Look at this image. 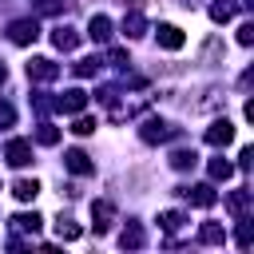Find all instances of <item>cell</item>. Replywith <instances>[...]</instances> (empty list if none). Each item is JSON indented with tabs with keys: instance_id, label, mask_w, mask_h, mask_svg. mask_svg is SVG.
<instances>
[{
	"instance_id": "obj_1",
	"label": "cell",
	"mask_w": 254,
	"mask_h": 254,
	"mask_svg": "<svg viewBox=\"0 0 254 254\" xmlns=\"http://www.w3.org/2000/svg\"><path fill=\"white\" fill-rule=\"evenodd\" d=\"M139 135H143V143H167V139H175V135H179V127L163 123L159 115H147V119H143V127H139Z\"/></svg>"
},
{
	"instance_id": "obj_2",
	"label": "cell",
	"mask_w": 254,
	"mask_h": 254,
	"mask_svg": "<svg viewBox=\"0 0 254 254\" xmlns=\"http://www.w3.org/2000/svg\"><path fill=\"white\" fill-rule=\"evenodd\" d=\"M52 107H56V111H64V115H79V111L87 107V91H83V87H67L64 95H56V99H52Z\"/></svg>"
},
{
	"instance_id": "obj_3",
	"label": "cell",
	"mask_w": 254,
	"mask_h": 254,
	"mask_svg": "<svg viewBox=\"0 0 254 254\" xmlns=\"http://www.w3.org/2000/svg\"><path fill=\"white\" fill-rule=\"evenodd\" d=\"M8 40H12L16 48L36 44V40H40V24H36V20H12V24H8Z\"/></svg>"
},
{
	"instance_id": "obj_4",
	"label": "cell",
	"mask_w": 254,
	"mask_h": 254,
	"mask_svg": "<svg viewBox=\"0 0 254 254\" xmlns=\"http://www.w3.org/2000/svg\"><path fill=\"white\" fill-rule=\"evenodd\" d=\"M179 194L190 202V206H214L218 202V194H214V187L210 183H194V187H179Z\"/></svg>"
},
{
	"instance_id": "obj_5",
	"label": "cell",
	"mask_w": 254,
	"mask_h": 254,
	"mask_svg": "<svg viewBox=\"0 0 254 254\" xmlns=\"http://www.w3.org/2000/svg\"><path fill=\"white\" fill-rule=\"evenodd\" d=\"M91 226H95V234H107L115 226V206L107 198H95L91 202Z\"/></svg>"
},
{
	"instance_id": "obj_6",
	"label": "cell",
	"mask_w": 254,
	"mask_h": 254,
	"mask_svg": "<svg viewBox=\"0 0 254 254\" xmlns=\"http://www.w3.org/2000/svg\"><path fill=\"white\" fill-rule=\"evenodd\" d=\"M56 75H60V64H56V60H48V56H36V60H28V79L52 83Z\"/></svg>"
},
{
	"instance_id": "obj_7",
	"label": "cell",
	"mask_w": 254,
	"mask_h": 254,
	"mask_svg": "<svg viewBox=\"0 0 254 254\" xmlns=\"http://www.w3.org/2000/svg\"><path fill=\"white\" fill-rule=\"evenodd\" d=\"M64 167H67L71 175H95V163H91V155H87V151H79V147L64 151Z\"/></svg>"
},
{
	"instance_id": "obj_8",
	"label": "cell",
	"mask_w": 254,
	"mask_h": 254,
	"mask_svg": "<svg viewBox=\"0 0 254 254\" xmlns=\"http://www.w3.org/2000/svg\"><path fill=\"white\" fill-rule=\"evenodd\" d=\"M155 40H159V48H167V52H179V48L187 44L183 28H175V24H159V28H155Z\"/></svg>"
},
{
	"instance_id": "obj_9",
	"label": "cell",
	"mask_w": 254,
	"mask_h": 254,
	"mask_svg": "<svg viewBox=\"0 0 254 254\" xmlns=\"http://www.w3.org/2000/svg\"><path fill=\"white\" fill-rule=\"evenodd\" d=\"M206 143H210V147H226V143H234V123H230V119H214V123L206 127Z\"/></svg>"
},
{
	"instance_id": "obj_10",
	"label": "cell",
	"mask_w": 254,
	"mask_h": 254,
	"mask_svg": "<svg viewBox=\"0 0 254 254\" xmlns=\"http://www.w3.org/2000/svg\"><path fill=\"white\" fill-rule=\"evenodd\" d=\"M4 159H8L12 167H28V163H32V143H28V139H8Z\"/></svg>"
},
{
	"instance_id": "obj_11",
	"label": "cell",
	"mask_w": 254,
	"mask_h": 254,
	"mask_svg": "<svg viewBox=\"0 0 254 254\" xmlns=\"http://www.w3.org/2000/svg\"><path fill=\"white\" fill-rule=\"evenodd\" d=\"M52 44H56L60 52H75V44H79V32H75V28H67V24H60V28L52 32Z\"/></svg>"
},
{
	"instance_id": "obj_12",
	"label": "cell",
	"mask_w": 254,
	"mask_h": 254,
	"mask_svg": "<svg viewBox=\"0 0 254 254\" xmlns=\"http://www.w3.org/2000/svg\"><path fill=\"white\" fill-rule=\"evenodd\" d=\"M198 242H206V246H222V242H226L222 222H202V226H198Z\"/></svg>"
},
{
	"instance_id": "obj_13",
	"label": "cell",
	"mask_w": 254,
	"mask_h": 254,
	"mask_svg": "<svg viewBox=\"0 0 254 254\" xmlns=\"http://www.w3.org/2000/svg\"><path fill=\"white\" fill-rule=\"evenodd\" d=\"M143 32H147V20H143V12H127V16H123V36H127V40H139Z\"/></svg>"
},
{
	"instance_id": "obj_14",
	"label": "cell",
	"mask_w": 254,
	"mask_h": 254,
	"mask_svg": "<svg viewBox=\"0 0 254 254\" xmlns=\"http://www.w3.org/2000/svg\"><path fill=\"white\" fill-rule=\"evenodd\" d=\"M87 36H91L95 44H107V40H111V20H107V16H91Z\"/></svg>"
},
{
	"instance_id": "obj_15",
	"label": "cell",
	"mask_w": 254,
	"mask_h": 254,
	"mask_svg": "<svg viewBox=\"0 0 254 254\" xmlns=\"http://www.w3.org/2000/svg\"><path fill=\"white\" fill-rule=\"evenodd\" d=\"M234 12H238V4H234V0H214V4H210V20H214V24L234 20Z\"/></svg>"
},
{
	"instance_id": "obj_16",
	"label": "cell",
	"mask_w": 254,
	"mask_h": 254,
	"mask_svg": "<svg viewBox=\"0 0 254 254\" xmlns=\"http://www.w3.org/2000/svg\"><path fill=\"white\" fill-rule=\"evenodd\" d=\"M12 194H16L20 202H32V198L40 194V183H36V179H16V183H12Z\"/></svg>"
},
{
	"instance_id": "obj_17",
	"label": "cell",
	"mask_w": 254,
	"mask_h": 254,
	"mask_svg": "<svg viewBox=\"0 0 254 254\" xmlns=\"http://www.w3.org/2000/svg\"><path fill=\"white\" fill-rule=\"evenodd\" d=\"M226 210H230L234 218H246V210H250V190H234V194L226 198Z\"/></svg>"
},
{
	"instance_id": "obj_18",
	"label": "cell",
	"mask_w": 254,
	"mask_h": 254,
	"mask_svg": "<svg viewBox=\"0 0 254 254\" xmlns=\"http://www.w3.org/2000/svg\"><path fill=\"white\" fill-rule=\"evenodd\" d=\"M40 226H44V218L32 210V214H16L12 218V230H24V234H40Z\"/></svg>"
},
{
	"instance_id": "obj_19",
	"label": "cell",
	"mask_w": 254,
	"mask_h": 254,
	"mask_svg": "<svg viewBox=\"0 0 254 254\" xmlns=\"http://www.w3.org/2000/svg\"><path fill=\"white\" fill-rule=\"evenodd\" d=\"M119 246H123V250H139V246H143V226H139V222H127V230L119 234Z\"/></svg>"
},
{
	"instance_id": "obj_20",
	"label": "cell",
	"mask_w": 254,
	"mask_h": 254,
	"mask_svg": "<svg viewBox=\"0 0 254 254\" xmlns=\"http://www.w3.org/2000/svg\"><path fill=\"white\" fill-rule=\"evenodd\" d=\"M206 171H210V179L226 183V179L234 175V163H226V159H210V163H206Z\"/></svg>"
},
{
	"instance_id": "obj_21",
	"label": "cell",
	"mask_w": 254,
	"mask_h": 254,
	"mask_svg": "<svg viewBox=\"0 0 254 254\" xmlns=\"http://www.w3.org/2000/svg\"><path fill=\"white\" fill-rule=\"evenodd\" d=\"M56 234H60V242H75L83 230H79V222H71V218H60V222H56Z\"/></svg>"
},
{
	"instance_id": "obj_22",
	"label": "cell",
	"mask_w": 254,
	"mask_h": 254,
	"mask_svg": "<svg viewBox=\"0 0 254 254\" xmlns=\"http://www.w3.org/2000/svg\"><path fill=\"white\" fill-rule=\"evenodd\" d=\"M194 163H198L194 151H175V155H171V167H175V171H190Z\"/></svg>"
},
{
	"instance_id": "obj_23",
	"label": "cell",
	"mask_w": 254,
	"mask_h": 254,
	"mask_svg": "<svg viewBox=\"0 0 254 254\" xmlns=\"http://www.w3.org/2000/svg\"><path fill=\"white\" fill-rule=\"evenodd\" d=\"M183 222H187V218H183V214H179V210H163V214H159V226H163V230H167V234H171V230H179V226H183Z\"/></svg>"
},
{
	"instance_id": "obj_24",
	"label": "cell",
	"mask_w": 254,
	"mask_h": 254,
	"mask_svg": "<svg viewBox=\"0 0 254 254\" xmlns=\"http://www.w3.org/2000/svg\"><path fill=\"white\" fill-rule=\"evenodd\" d=\"M95 127H99V119H91V115H75V123H71L75 135H91Z\"/></svg>"
},
{
	"instance_id": "obj_25",
	"label": "cell",
	"mask_w": 254,
	"mask_h": 254,
	"mask_svg": "<svg viewBox=\"0 0 254 254\" xmlns=\"http://www.w3.org/2000/svg\"><path fill=\"white\" fill-rule=\"evenodd\" d=\"M36 143H44V147H52V143H60V131H56L52 123H40V131H36Z\"/></svg>"
},
{
	"instance_id": "obj_26",
	"label": "cell",
	"mask_w": 254,
	"mask_h": 254,
	"mask_svg": "<svg viewBox=\"0 0 254 254\" xmlns=\"http://www.w3.org/2000/svg\"><path fill=\"white\" fill-rule=\"evenodd\" d=\"M234 242L246 250L250 242H254V230H250V218H238V234H234Z\"/></svg>"
},
{
	"instance_id": "obj_27",
	"label": "cell",
	"mask_w": 254,
	"mask_h": 254,
	"mask_svg": "<svg viewBox=\"0 0 254 254\" xmlns=\"http://www.w3.org/2000/svg\"><path fill=\"white\" fill-rule=\"evenodd\" d=\"M95 71H99V60H95V56H87V60L75 64V75H95Z\"/></svg>"
},
{
	"instance_id": "obj_28",
	"label": "cell",
	"mask_w": 254,
	"mask_h": 254,
	"mask_svg": "<svg viewBox=\"0 0 254 254\" xmlns=\"http://www.w3.org/2000/svg\"><path fill=\"white\" fill-rule=\"evenodd\" d=\"M238 44H242V48H250V44H254V24H250V20L238 28Z\"/></svg>"
},
{
	"instance_id": "obj_29",
	"label": "cell",
	"mask_w": 254,
	"mask_h": 254,
	"mask_svg": "<svg viewBox=\"0 0 254 254\" xmlns=\"http://www.w3.org/2000/svg\"><path fill=\"white\" fill-rule=\"evenodd\" d=\"M16 123V107L12 103H0V127H12Z\"/></svg>"
},
{
	"instance_id": "obj_30",
	"label": "cell",
	"mask_w": 254,
	"mask_h": 254,
	"mask_svg": "<svg viewBox=\"0 0 254 254\" xmlns=\"http://www.w3.org/2000/svg\"><path fill=\"white\" fill-rule=\"evenodd\" d=\"M107 60H111L115 67H127V52H123V48H111V52H107Z\"/></svg>"
},
{
	"instance_id": "obj_31",
	"label": "cell",
	"mask_w": 254,
	"mask_h": 254,
	"mask_svg": "<svg viewBox=\"0 0 254 254\" xmlns=\"http://www.w3.org/2000/svg\"><path fill=\"white\" fill-rule=\"evenodd\" d=\"M36 8H40L44 16H52V12H60V0H36Z\"/></svg>"
},
{
	"instance_id": "obj_32",
	"label": "cell",
	"mask_w": 254,
	"mask_h": 254,
	"mask_svg": "<svg viewBox=\"0 0 254 254\" xmlns=\"http://www.w3.org/2000/svg\"><path fill=\"white\" fill-rule=\"evenodd\" d=\"M250 159H254V151H250V147H242V151H238V167H250Z\"/></svg>"
},
{
	"instance_id": "obj_33",
	"label": "cell",
	"mask_w": 254,
	"mask_h": 254,
	"mask_svg": "<svg viewBox=\"0 0 254 254\" xmlns=\"http://www.w3.org/2000/svg\"><path fill=\"white\" fill-rule=\"evenodd\" d=\"M4 79H8V67H4V64H0V83H4Z\"/></svg>"
}]
</instances>
